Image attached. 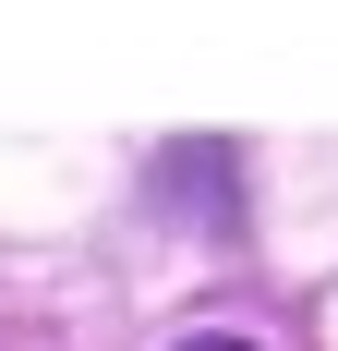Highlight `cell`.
<instances>
[{
    "label": "cell",
    "mask_w": 338,
    "mask_h": 351,
    "mask_svg": "<svg viewBox=\"0 0 338 351\" xmlns=\"http://www.w3.org/2000/svg\"><path fill=\"white\" fill-rule=\"evenodd\" d=\"M181 351H242V339H181Z\"/></svg>",
    "instance_id": "cell-1"
}]
</instances>
